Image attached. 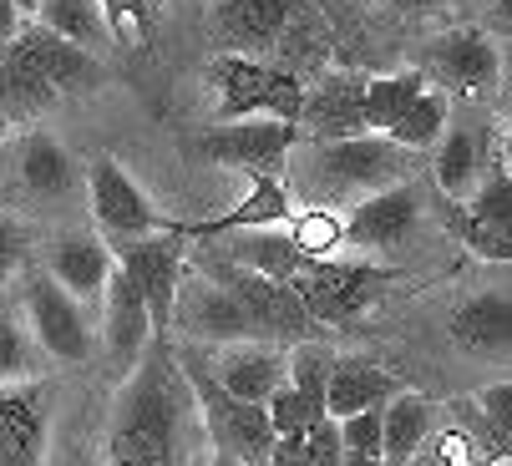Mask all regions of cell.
I'll use <instances>...</instances> for the list:
<instances>
[{
	"instance_id": "6da1fadb",
	"label": "cell",
	"mask_w": 512,
	"mask_h": 466,
	"mask_svg": "<svg viewBox=\"0 0 512 466\" xmlns=\"http://www.w3.org/2000/svg\"><path fill=\"white\" fill-rule=\"evenodd\" d=\"M183 391H188V380L178 370V350H168V340L158 335L117 396L107 461L112 466H188Z\"/></svg>"
},
{
	"instance_id": "7a4b0ae2",
	"label": "cell",
	"mask_w": 512,
	"mask_h": 466,
	"mask_svg": "<svg viewBox=\"0 0 512 466\" xmlns=\"http://www.w3.org/2000/svg\"><path fill=\"white\" fill-rule=\"evenodd\" d=\"M289 173H300V188L310 193V203H360L371 193H386L396 183H411V152L396 147L381 132L365 137H340V142H315L305 137L289 152Z\"/></svg>"
},
{
	"instance_id": "3957f363",
	"label": "cell",
	"mask_w": 512,
	"mask_h": 466,
	"mask_svg": "<svg viewBox=\"0 0 512 466\" xmlns=\"http://www.w3.org/2000/svg\"><path fill=\"white\" fill-rule=\"evenodd\" d=\"M178 370H183V380H188V396H193V406H198V416H203V431H208L213 451H224V456H234V461H244V466H269L274 431H269L264 406H249V401L229 396L224 385L213 380L208 360H203L193 345L178 350Z\"/></svg>"
},
{
	"instance_id": "277c9868",
	"label": "cell",
	"mask_w": 512,
	"mask_h": 466,
	"mask_svg": "<svg viewBox=\"0 0 512 466\" xmlns=\"http://www.w3.org/2000/svg\"><path fill=\"white\" fill-rule=\"evenodd\" d=\"M396 279H401V269H386V264H371V259H310L289 284H295V294L310 309L315 325L350 330L365 309L381 304V294Z\"/></svg>"
},
{
	"instance_id": "5b68a950",
	"label": "cell",
	"mask_w": 512,
	"mask_h": 466,
	"mask_svg": "<svg viewBox=\"0 0 512 466\" xmlns=\"http://www.w3.org/2000/svg\"><path fill=\"white\" fill-rule=\"evenodd\" d=\"M208 82L218 92V122H244V117H274L295 122L305 112V82L295 71L254 56H218L208 66Z\"/></svg>"
},
{
	"instance_id": "8992f818",
	"label": "cell",
	"mask_w": 512,
	"mask_h": 466,
	"mask_svg": "<svg viewBox=\"0 0 512 466\" xmlns=\"http://www.w3.org/2000/svg\"><path fill=\"white\" fill-rule=\"evenodd\" d=\"M305 142L295 122H274V117H244V122H218L203 132L198 158L213 168H239L249 178H279L289 173V152Z\"/></svg>"
},
{
	"instance_id": "52a82bcc",
	"label": "cell",
	"mask_w": 512,
	"mask_h": 466,
	"mask_svg": "<svg viewBox=\"0 0 512 466\" xmlns=\"http://www.w3.org/2000/svg\"><path fill=\"white\" fill-rule=\"evenodd\" d=\"M87 203L97 228L107 233V244H132L153 239V233H173V218L153 208V198L132 183V173L117 158H92L87 163Z\"/></svg>"
},
{
	"instance_id": "ba28073f",
	"label": "cell",
	"mask_w": 512,
	"mask_h": 466,
	"mask_svg": "<svg viewBox=\"0 0 512 466\" xmlns=\"http://www.w3.org/2000/svg\"><path fill=\"white\" fill-rule=\"evenodd\" d=\"M21 320L31 330V340L41 345V355L61 360V365H82L97 345L92 320H87V304L71 299L51 274H31L21 289Z\"/></svg>"
},
{
	"instance_id": "9c48e42d",
	"label": "cell",
	"mask_w": 512,
	"mask_h": 466,
	"mask_svg": "<svg viewBox=\"0 0 512 466\" xmlns=\"http://www.w3.org/2000/svg\"><path fill=\"white\" fill-rule=\"evenodd\" d=\"M203 274H213L218 284H224V289L249 309V320H254L259 340H269V345H274V340H289V345L310 340L315 320H310V309L300 304L295 284H284V279H264V274H254V269L229 264V259L208 264Z\"/></svg>"
},
{
	"instance_id": "30bf717a",
	"label": "cell",
	"mask_w": 512,
	"mask_h": 466,
	"mask_svg": "<svg viewBox=\"0 0 512 466\" xmlns=\"http://www.w3.org/2000/svg\"><path fill=\"white\" fill-rule=\"evenodd\" d=\"M173 330L188 335L193 345H239V340H259L249 309L218 284L213 274H188L178 284V304H173Z\"/></svg>"
},
{
	"instance_id": "8fae6325",
	"label": "cell",
	"mask_w": 512,
	"mask_h": 466,
	"mask_svg": "<svg viewBox=\"0 0 512 466\" xmlns=\"http://www.w3.org/2000/svg\"><path fill=\"white\" fill-rule=\"evenodd\" d=\"M112 259H117V269H127L137 294L148 299L153 335H168L173 330L178 284H183V233H153V239L112 244Z\"/></svg>"
},
{
	"instance_id": "7c38bea8",
	"label": "cell",
	"mask_w": 512,
	"mask_h": 466,
	"mask_svg": "<svg viewBox=\"0 0 512 466\" xmlns=\"http://www.w3.org/2000/svg\"><path fill=\"white\" fill-rule=\"evenodd\" d=\"M421 76H431L436 87L462 92V97H487L502 87V51L487 31L462 26V31H447L426 46Z\"/></svg>"
},
{
	"instance_id": "4fadbf2b",
	"label": "cell",
	"mask_w": 512,
	"mask_h": 466,
	"mask_svg": "<svg viewBox=\"0 0 512 466\" xmlns=\"http://www.w3.org/2000/svg\"><path fill=\"white\" fill-rule=\"evenodd\" d=\"M295 26H305V0H213V31L229 56L264 61Z\"/></svg>"
},
{
	"instance_id": "5bb4252c",
	"label": "cell",
	"mask_w": 512,
	"mask_h": 466,
	"mask_svg": "<svg viewBox=\"0 0 512 466\" xmlns=\"http://www.w3.org/2000/svg\"><path fill=\"white\" fill-rule=\"evenodd\" d=\"M0 56H6L16 71H26L31 82H41L51 97H61V92H87V87L102 82L97 56H87V51H77V46H66L61 36L41 31L36 21H31L11 46H0Z\"/></svg>"
},
{
	"instance_id": "9a60e30c",
	"label": "cell",
	"mask_w": 512,
	"mask_h": 466,
	"mask_svg": "<svg viewBox=\"0 0 512 466\" xmlns=\"http://www.w3.org/2000/svg\"><path fill=\"white\" fill-rule=\"evenodd\" d=\"M416 223H421V188L396 183L345 208V244L360 254H391L416 233Z\"/></svg>"
},
{
	"instance_id": "2e32d148",
	"label": "cell",
	"mask_w": 512,
	"mask_h": 466,
	"mask_svg": "<svg viewBox=\"0 0 512 466\" xmlns=\"http://www.w3.org/2000/svg\"><path fill=\"white\" fill-rule=\"evenodd\" d=\"M51 391L36 380L0 385V466H46Z\"/></svg>"
},
{
	"instance_id": "e0dca14e",
	"label": "cell",
	"mask_w": 512,
	"mask_h": 466,
	"mask_svg": "<svg viewBox=\"0 0 512 466\" xmlns=\"http://www.w3.org/2000/svg\"><path fill=\"white\" fill-rule=\"evenodd\" d=\"M153 315H148V299L137 294V284L127 279V269H112L107 279V294H102V345H107V360L112 370L127 380L142 355L153 345Z\"/></svg>"
},
{
	"instance_id": "ac0fdd59",
	"label": "cell",
	"mask_w": 512,
	"mask_h": 466,
	"mask_svg": "<svg viewBox=\"0 0 512 466\" xmlns=\"http://www.w3.org/2000/svg\"><path fill=\"white\" fill-rule=\"evenodd\" d=\"M213 380L229 396L249 401V406H269V396L279 385H289V355L269 340H239V345H218L208 355Z\"/></svg>"
},
{
	"instance_id": "d6986e66",
	"label": "cell",
	"mask_w": 512,
	"mask_h": 466,
	"mask_svg": "<svg viewBox=\"0 0 512 466\" xmlns=\"http://www.w3.org/2000/svg\"><path fill=\"white\" fill-rule=\"evenodd\" d=\"M295 218V193H289V178H249V198H239L229 213L218 218H203V223H178L173 218V233L183 239H229V233H244V228H279Z\"/></svg>"
},
{
	"instance_id": "ffe728a7",
	"label": "cell",
	"mask_w": 512,
	"mask_h": 466,
	"mask_svg": "<svg viewBox=\"0 0 512 466\" xmlns=\"http://www.w3.org/2000/svg\"><path fill=\"white\" fill-rule=\"evenodd\" d=\"M447 335H452L457 350L482 355V360L512 355V294L507 289H477V294H467L447 315Z\"/></svg>"
},
{
	"instance_id": "44dd1931",
	"label": "cell",
	"mask_w": 512,
	"mask_h": 466,
	"mask_svg": "<svg viewBox=\"0 0 512 466\" xmlns=\"http://www.w3.org/2000/svg\"><path fill=\"white\" fill-rule=\"evenodd\" d=\"M365 82L371 76L355 71H325L320 92H305V112H300V132L315 142H340V137H365Z\"/></svg>"
},
{
	"instance_id": "7402d4cb",
	"label": "cell",
	"mask_w": 512,
	"mask_h": 466,
	"mask_svg": "<svg viewBox=\"0 0 512 466\" xmlns=\"http://www.w3.org/2000/svg\"><path fill=\"white\" fill-rule=\"evenodd\" d=\"M112 269H117L112 244H102L97 233H61L46 249V274L82 304H102Z\"/></svg>"
},
{
	"instance_id": "603a6c76",
	"label": "cell",
	"mask_w": 512,
	"mask_h": 466,
	"mask_svg": "<svg viewBox=\"0 0 512 466\" xmlns=\"http://www.w3.org/2000/svg\"><path fill=\"white\" fill-rule=\"evenodd\" d=\"M16 178L36 203H61V198H77L87 173L71 152L51 137V132H26L16 147Z\"/></svg>"
},
{
	"instance_id": "cb8c5ba5",
	"label": "cell",
	"mask_w": 512,
	"mask_h": 466,
	"mask_svg": "<svg viewBox=\"0 0 512 466\" xmlns=\"http://www.w3.org/2000/svg\"><path fill=\"white\" fill-rule=\"evenodd\" d=\"M229 264H239V269H254V274H264V279H295L310 259L300 254V244H295V233H289V223H279V228H244V233H229V239H218Z\"/></svg>"
},
{
	"instance_id": "d4e9b609",
	"label": "cell",
	"mask_w": 512,
	"mask_h": 466,
	"mask_svg": "<svg viewBox=\"0 0 512 466\" xmlns=\"http://www.w3.org/2000/svg\"><path fill=\"white\" fill-rule=\"evenodd\" d=\"M401 396V385L391 370L371 365V360H340L335 355V370H330V391H325V411L330 421H345V416H360V411H381L386 401Z\"/></svg>"
},
{
	"instance_id": "484cf974",
	"label": "cell",
	"mask_w": 512,
	"mask_h": 466,
	"mask_svg": "<svg viewBox=\"0 0 512 466\" xmlns=\"http://www.w3.org/2000/svg\"><path fill=\"white\" fill-rule=\"evenodd\" d=\"M482 178H487V137H482V127L457 122L447 132L442 152H436V183H442V193L452 203H467Z\"/></svg>"
},
{
	"instance_id": "4316f807",
	"label": "cell",
	"mask_w": 512,
	"mask_h": 466,
	"mask_svg": "<svg viewBox=\"0 0 512 466\" xmlns=\"http://www.w3.org/2000/svg\"><path fill=\"white\" fill-rule=\"evenodd\" d=\"M41 31L61 36L66 46H77L87 56L107 51L112 46V26L102 16V0H36V16H31Z\"/></svg>"
},
{
	"instance_id": "83f0119b",
	"label": "cell",
	"mask_w": 512,
	"mask_h": 466,
	"mask_svg": "<svg viewBox=\"0 0 512 466\" xmlns=\"http://www.w3.org/2000/svg\"><path fill=\"white\" fill-rule=\"evenodd\" d=\"M431 421H436V411L416 391H401L396 401H386L381 406V431H386L381 461L386 466H411L426 451V441H431Z\"/></svg>"
},
{
	"instance_id": "f1b7e54d",
	"label": "cell",
	"mask_w": 512,
	"mask_h": 466,
	"mask_svg": "<svg viewBox=\"0 0 512 466\" xmlns=\"http://www.w3.org/2000/svg\"><path fill=\"white\" fill-rule=\"evenodd\" d=\"M421 92H426L421 66H411V71H391V76H371V82H365V107H360L365 132H381V137H386V132L406 117V107H411Z\"/></svg>"
},
{
	"instance_id": "f546056e",
	"label": "cell",
	"mask_w": 512,
	"mask_h": 466,
	"mask_svg": "<svg viewBox=\"0 0 512 466\" xmlns=\"http://www.w3.org/2000/svg\"><path fill=\"white\" fill-rule=\"evenodd\" d=\"M442 132H447V97L442 92H421L411 107H406V117L386 132L396 147H406V152H426V147H436L442 142Z\"/></svg>"
},
{
	"instance_id": "4dcf8cb0",
	"label": "cell",
	"mask_w": 512,
	"mask_h": 466,
	"mask_svg": "<svg viewBox=\"0 0 512 466\" xmlns=\"http://www.w3.org/2000/svg\"><path fill=\"white\" fill-rule=\"evenodd\" d=\"M41 370V345L31 340L26 320L0 309V385H21V380H36Z\"/></svg>"
},
{
	"instance_id": "1f68e13d",
	"label": "cell",
	"mask_w": 512,
	"mask_h": 466,
	"mask_svg": "<svg viewBox=\"0 0 512 466\" xmlns=\"http://www.w3.org/2000/svg\"><path fill=\"white\" fill-rule=\"evenodd\" d=\"M330 370H335V355L320 345V340H300L295 350H289V385L315 406L325 411V391H330ZM330 416V411H325Z\"/></svg>"
},
{
	"instance_id": "d6a6232c",
	"label": "cell",
	"mask_w": 512,
	"mask_h": 466,
	"mask_svg": "<svg viewBox=\"0 0 512 466\" xmlns=\"http://www.w3.org/2000/svg\"><path fill=\"white\" fill-rule=\"evenodd\" d=\"M477 223H487V228H497L502 239H512V173H502V168H487V178L477 183V193L462 203Z\"/></svg>"
},
{
	"instance_id": "836d02e7",
	"label": "cell",
	"mask_w": 512,
	"mask_h": 466,
	"mask_svg": "<svg viewBox=\"0 0 512 466\" xmlns=\"http://www.w3.org/2000/svg\"><path fill=\"white\" fill-rule=\"evenodd\" d=\"M289 233H295V244H300L305 259H330L345 244V218L325 213V208H310V213L289 218Z\"/></svg>"
},
{
	"instance_id": "e575fe53",
	"label": "cell",
	"mask_w": 512,
	"mask_h": 466,
	"mask_svg": "<svg viewBox=\"0 0 512 466\" xmlns=\"http://www.w3.org/2000/svg\"><path fill=\"white\" fill-rule=\"evenodd\" d=\"M264 416H269V431L274 436H305L310 426H320L325 421V411H315L295 385H279V391L269 396V406H264Z\"/></svg>"
},
{
	"instance_id": "d590c367",
	"label": "cell",
	"mask_w": 512,
	"mask_h": 466,
	"mask_svg": "<svg viewBox=\"0 0 512 466\" xmlns=\"http://www.w3.org/2000/svg\"><path fill=\"white\" fill-rule=\"evenodd\" d=\"M447 213H452L457 239H462V244H467L477 259H497V264H507V259H512V239H502V233H497V228H487V223H477V218H472L462 203H452Z\"/></svg>"
},
{
	"instance_id": "8d00e7d4",
	"label": "cell",
	"mask_w": 512,
	"mask_h": 466,
	"mask_svg": "<svg viewBox=\"0 0 512 466\" xmlns=\"http://www.w3.org/2000/svg\"><path fill=\"white\" fill-rule=\"evenodd\" d=\"M102 16L112 26V41L142 46L148 41V26H153V0H102Z\"/></svg>"
},
{
	"instance_id": "74e56055",
	"label": "cell",
	"mask_w": 512,
	"mask_h": 466,
	"mask_svg": "<svg viewBox=\"0 0 512 466\" xmlns=\"http://www.w3.org/2000/svg\"><path fill=\"white\" fill-rule=\"evenodd\" d=\"M31 259V228L11 213H0V284L16 279Z\"/></svg>"
},
{
	"instance_id": "f35d334b",
	"label": "cell",
	"mask_w": 512,
	"mask_h": 466,
	"mask_svg": "<svg viewBox=\"0 0 512 466\" xmlns=\"http://www.w3.org/2000/svg\"><path fill=\"white\" fill-rule=\"evenodd\" d=\"M340 441H345V451H355V456H376V461H381V446H386L381 411H360V416H345V421H340Z\"/></svg>"
},
{
	"instance_id": "ab89813d",
	"label": "cell",
	"mask_w": 512,
	"mask_h": 466,
	"mask_svg": "<svg viewBox=\"0 0 512 466\" xmlns=\"http://www.w3.org/2000/svg\"><path fill=\"white\" fill-rule=\"evenodd\" d=\"M431 466H492L482 441H472L467 431H447L431 441Z\"/></svg>"
},
{
	"instance_id": "60d3db41",
	"label": "cell",
	"mask_w": 512,
	"mask_h": 466,
	"mask_svg": "<svg viewBox=\"0 0 512 466\" xmlns=\"http://www.w3.org/2000/svg\"><path fill=\"white\" fill-rule=\"evenodd\" d=\"M477 406H482V421H487V431H492L502 446H512V380H502V385H487V391L477 396Z\"/></svg>"
},
{
	"instance_id": "b9f144b4",
	"label": "cell",
	"mask_w": 512,
	"mask_h": 466,
	"mask_svg": "<svg viewBox=\"0 0 512 466\" xmlns=\"http://www.w3.org/2000/svg\"><path fill=\"white\" fill-rule=\"evenodd\" d=\"M305 456L310 466H345V441H340V421H320L305 431Z\"/></svg>"
},
{
	"instance_id": "7bdbcfd3",
	"label": "cell",
	"mask_w": 512,
	"mask_h": 466,
	"mask_svg": "<svg viewBox=\"0 0 512 466\" xmlns=\"http://www.w3.org/2000/svg\"><path fill=\"white\" fill-rule=\"evenodd\" d=\"M21 31H26V16H21V6H16V0H0V46H11Z\"/></svg>"
},
{
	"instance_id": "ee69618b",
	"label": "cell",
	"mask_w": 512,
	"mask_h": 466,
	"mask_svg": "<svg viewBox=\"0 0 512 466\" xmlns=\"http://www.w3.org/2000/svg\"><path fill=\"white\" fill-rule=\"evenodd\" d=\"M396 11H406V16H426V11H436L442 0H391Z\"/></svg>"
},
{
	"instance_id": "f6af8a7d",
	"label": "cell",
	"mask_w": 512,
	"mask_h": 466,
	"mask_svg": "<svg viewBox=\"0 0 512 466\" xmlns=\"http://www.w3.org/2000/svg\"><path fill=\"white\" fill-rule=\"evenodd\" d=\"M492 16H497V26L512 31V0H492Z\"/></svg>"
},
{
	"instance_id": "bcb514c9",
	"label": "cell",
	"mask_w": 512,
	"mask_h": 466,
	"mask_svg": "<svg viewBox=\"0 0 512 466\" xmlns=\"http://www.w3.org/2000/svg\"><path fill=\"white\" fill-rule=\"evenodd\" d=\"M208 466H244V461H234V456H224V451H213V461Z\"/></svg>"
},
{
	"instance_id": "7dc6e473",
	"label": "cell",
	"mask_w": 512,
	"mask_h": 466,
	"mask_svg": "<svg viewBox=\"0 0 512 466\" xmlns=\"http://www.w3.org/2000/svg\"><path fill=\"white\" fill-rule=\"evenodd\" d=\"M6 137H11V117L0 112V147H6Z\"/></svg>"
},
{
	"instance_id": "c3c4849f",
	"label": "cell",
	"mask_w": 512,
	"mask_h": 466,
	"mask_svg": "<svg viewBox=\"0 0 512 466\" xmlns=\"http://www.w3.org/2000/svg\"><path fill=\"white\" fill-rule=\"evenodd\" d=\"M16 6H21V16H36V0H16Z\"/></svg>"
},
{
	"instance_id": "681fc988",
	"label": "cell",
	"mask_w": 512,
	"mask_h": 466,
	"mask_svg": "<svg viewBox=\"0 0 512 466\" xmlns=\"http://www.w3.org/2000/svg\"><path fill=\"white\" fill-rule=\"evenodd\" d=\"M502 87H507V97H512V66L502 71Z\"/></svg>"
},
{
	"instance_id": "f907efd6",
	"label": "cell",
	"mask_w": 512,
	"mask_h": 466,
	"mask_svg": "<svg viewBox=\"0 0 512 466\" xmlns=\"http://www.w3.org/2000/svg\"><path fill=\"white\" fill-rule=\"evenodd\" d=\"M492 466H512V456H502V461H492Z\"/></svg>"
},
{
	"instance_id": "816d5d0a",
	"label": "cell",
	"mask_w": 512,
	"mask_h": 466,
	"mask_svg": "<svg viewBox=\"0 0 512 466\" xmlns=\"http://www.w3.org/2000/svg\"><path fill=\"white\" fill-rule=\"evenodd\" d=\"M507 158H512V137H507Z\"/></svg>"
},
{
	"instance_id": "f5cc1de1",
	"label": "cell",
	"mask_w": 512,
	"mask_h": 466,
	"mask_svg": "<svg viewBox=\"0 0 512 466\" xmlns=\"http://www.w3.org/2000/svg\"><path fill=\"white\" fill-rule=\"evenodd\" d=\"M153 6H158V0H153Z\"/></svg>"
}]
</instances>
